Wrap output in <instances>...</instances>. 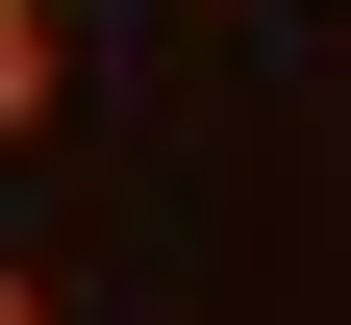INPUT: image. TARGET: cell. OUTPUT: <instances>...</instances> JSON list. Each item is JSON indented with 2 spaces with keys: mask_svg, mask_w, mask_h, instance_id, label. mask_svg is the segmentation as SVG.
<instances>
[{
  "mask_svg": "<svg viewBox=\"0 0 351 325\" xmlns=\"http://www.w3.org/2000/svg\"><path fill=\"white\" fill-rule=\"evenodd\" d=\"M75 125V0H0V175Z\"/></svg>",
  "mask_w": 351,
  "mask_h": 325,
  "instance_id": "cell-1",
  "label": "cell"
},
{
  "mask_svg": "<svg viewBox=\"0 0 351 325\" xmlns=\"http://www.w3.org/2000/svg\"><path fill=\"white\" fill-rule=\"evenodd\" d=\"M0 325H75V300H51V275H25V250H0Z\"/></svg>",
  "mask_w": 351,
  "mask_h": 325,
  "instance_id": "cell-2",
  "label": "cell"
}]
</instances>
